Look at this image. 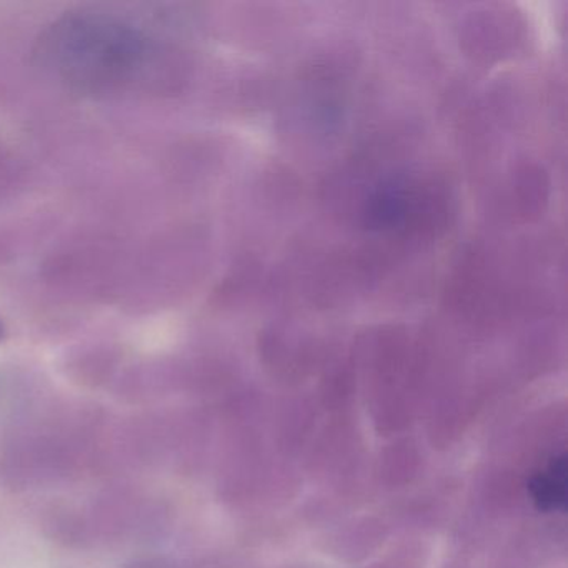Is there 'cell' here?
Listing matches in <instances>:
<instances>
[{"label": "cell", "instance_id": "cell-1", "mask_svg": "<svg viewBox=\"0 0 568 568\" xmlns=\"http://www.w3.org/2000/svg\"><path fill=\"white\" fill-rule=\"evenodd\" d=\"M42 62L85 94H118L155 88L165 68L162 49L138 26L115 16H68L45 31Z\"/></svg>", "mask_w": 568, "mask_h": 568}, {"label": "cell", "instance_id": "cell-2", "mask_svg": "<svg viewBox=\"0 0 568 568\" xmlns=\"http://www.w3.org/2000/svg\"><path fill=\"white\" fill-rule=\"evenodd\" d=\"M535 500L540 501L541 507L555 508L565 504V462H551L544 474L538 475L534 484Z\"/></svg>", "mask_w": 568, "mask_h": 568}, {"label": "cell", "instance_id": "cell-3", "mask_svg": "<svg viewBox=\"0 0 568 568\" xmlns=\"http://www.w3.org/2000/svg\"><path fill=\"white\" fill-rule=\"evenodd\" d=\"M0 337H2V325H0Z\"/></svg>", "mask_w": 568, "mask_h": 568}]
</instances>
